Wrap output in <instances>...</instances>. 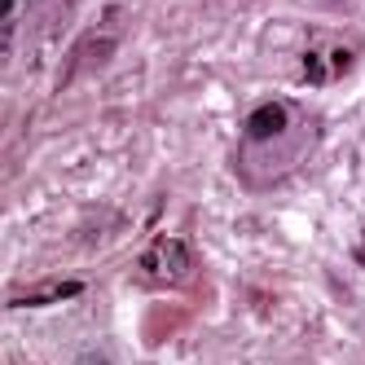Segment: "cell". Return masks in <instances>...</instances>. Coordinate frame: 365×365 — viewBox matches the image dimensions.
<instances>
[{
	"mask_svg": "<svg viewBox=\"0 0 365 365\" xmlns=\"http://www.w3.org/2000/svg\"><path fill=\"white\" fill-rule=\"evenodd\" d=\"M317 141H322V123L304 106L269 97L259 106H251V115L242 119L233 163H238V176L247 190H273L312 159Z\"/></svg>",
	"mask_w": 365,
	"mask_h": 365,
	"instance_id": "6da1fadb",
	"label": "cell"
},
{
	"mask_svg": "<svg viewBox=\"0 0 365 365\" xmlns=\"http://www.w3.org/2000/svg\"><path fill=\"white\" fill-rule=\"evenodd\" d=\"M137 269H141V277L150 286H185L194 277V255L180 238H154L141 251Z\"/></svg>",
	"mask_w": 365,
	"mask_h": 365,
	"instance_id": "7a4b0ae2",
	"label": "cell"
},
{
	"mask_svg": "<svg viewBox=\"0 0 365 365\" xmlns=\"http://www.w3.org/2000/svg\"><path fill=\"white\" fill-rule=\"evenodd\" d=\"M304 66H308V80L312 84H326V80H334L339 71L352 66V48H317V53L304 58Z\"/></svg>",
	"mask_w": 365,
	"mask_h": 365,
	"instance_id": "3957f363",
	"label": "cell"
},
{
	"mask_svg": "<svg viewBox=\"0 0 365 365\" xmlns=\"http://www.w3.org/2000/svg\"><path fill=\"white\" fill-rule=\"evenodd\" d=\"M84 295V282H58V286H40V291L14 295V308H40V304H58V299H75Z\"/></svg>",
	"mask_w": 365,
	"mask_h": 365,
	"instance_id": "277c9868",
	"label": "cell"
},
{
	"mask_svg": "<svg viewBox=\"0 0 365 365\" xmlns=\"http://www.w3.org/2000/svg\"><path fill=\"white\" fill-rule=\"evenodd\" d=\"M75 365H110L106 352H84V356H75Z\"/></svg>",
	"mask_w": 365,
	"mask_h": 365,
	"instance_id": "5b68a950",
	"label": "cell"
},
{
	"mask_svg": "<svg viewBox=\"0 0 365 365\" xmlns=\"http://www.w3.org/2000/svg\"><path fill=\"white\" fill-rule=\"evenodd\" d=\"M14 9H18V0H0V22L14 18Z\"/></svg>",
	"mask_w": 365,
	"mask_h": 365,
	"instance_id": "8992f818",
	"label": "cell"
},
{
	"mask_svg": "<svg viewBox=\"0 0 365 365\" xmlns=\"http://www.w3.org/2000/svg\"><path fill=\"white\" fill-rule=\"evenodd\" d=\"M352 255H356V264H361V269H365V238H361V242H356V251H352Z\"/></svg>",
	"mask_w": 365,
	"mask_h": 365,
	"instance_id": "52a82bcc",
	"label": "cell"
}]
</instances>
